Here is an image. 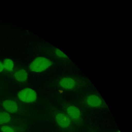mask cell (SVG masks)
I'll return each mask as SVG.
<instances>
[{"instance_id": "obj_1", "label": "cell", "mask_w": 132, "mask_h": 132, "mask_svg": "<svg viewBox=\"0 0 132 132\" xmlns=\"http://www.w3.org/2000/svg\"><path fill=\"white\" fill-rule=\"evenodd\" d=\"M50 60L42 57H38L34 60L30 65V69L33 72H41L47 70L52 65Z\"/></svg>"}, {"instance_id": "obj_2", "label": "cell", "mask_w": 132, "mask_h": 132, "mask_svg": "<svg viewBox=\"0 0 132 132\" xmlns=\"http://www.w3.org/2000/svg\"><path fill=\"white\" fill-rule=\"evenodd\" d=\"M18 96L20 100L26 103L34 102L37 98V93L35 91L29 88H24L19 92Z\"/></svg>"}, {"instance_id": "obj_3", "label": "cell", "mask_w": 132, "mask_h": 132, "mask_svg": "<svg viewBox=\"0 0 132 132\" xmlns=\"http://www.w3.org/2000/svg\"><path fill=\"white\" fill-rule=\"evenodd\" d=\"M56 120L59 126L62 128H67L70 126L71 123L69 117L63 113H59L57 114Z\"/></svg>"}, {"instance_id": "obj_4", "label": "cell", "mask_w": 132, "mask_h": 132, "mask_svg": "<svg viewBox=\"0 0 132 132\" xmlns=\"http://www.w3.org/2000/svg\"><path fill=\"white\" fill-rule=\"evenodd\" d=\"M3 105L4 109L10 113L16 112L18 110L17 104L13 100H5L3 102Z\"/></svg>"}, {"instance_id": "obj_5", "label": "cell", "mask_w": 132, "mask_h": 132, "mask_svg": "<svg viewBox=\"0 0 132 132\" xmlns=\"http://www.w3.org/2000/svg\"><path fill=\"white\" fill-rule=\"evenodd\" d=\"M75 81L72 78L65 77L62 79L60 81L61 87L65 89H72L75 85Z\"/></svg>"}, {"instance_id": "obj_6", "label": "cell", "mask_w": 132, "mask_h": 132, "mask_svg": "<svg viewBox=\"0 0 132 132\" xmlns=\"http://www.w3.org/2000/svg\"><path fill=\"white\" fill-rule=\"evenodd\" d=\"M87 102L88 105L93 107H98L102 103L101 99L95 95L89 96L87 99Z\"/></svg>"}, {"instance_id": "obj_7", "label": "cell", "mask_w": 132, "mask_h": 132, "mask_svg": "<svg viewBox=\"0 0 132 132\" xmlns=\"http://www.w3.org/2000/svg\"><path fill=\"white\" fill-rule=\"evenodd\" d=\"M67 112L69 116L74 119H78L80 117L81 112L78 108L73 106L68 107Z\"/></svg>"}, {"instance_id": "obj_8", "label": "cell", "mask_w": 132, "mask_h": 132, "mask_svg": "<svg viewBox=\"0 0 132 132\" xmlns=\"http://www.w3.org/2000/svg\"><path fill=\"white\" fill-rule=\"evenodd\" d=\"M28 77L27 73L24 69H21L16 71L14 73V78L18 81L24 82L27 80Z\"/></svg>"}, {"instance_id": "obj_9", "label": "cell", "mask_w": 132, "mask_h": 132, "mask_svg": "<svg viewBox=\"0 0 132 132\" xmlns=\"http://www.w3.org/2000/svg\"><path fill=\"white\" fill-rule=\"evenodd\" d=\"M11 117L10 114L6 112H0V124L7 123L11 121Z\"/></svg>"}, {"instance_id": "obj_10", "label": "cell", "mask_w": 132, "mask_h": 132, "mask_svg": "<svg viewBox=\"0 0 132 132\" xmlns=\"http://www.w3.org/2000/svg\"><path fill=\"white\" fill-rule=\"evenodd\" d=\"M4 67L7 71H11L14 67V64L12 60L6 59L4 60L3 63Z\"/></svg>"}, {"instance_id": "obj_11", "label": "cell", "mask_w": 132, "mask_h": 132, "mask_svg": "<svg viewBox=\"0 0 132 132\" xmlns=\"http://www.w3.org/2000/svg\"><path fill=\"white\" fill-rule=\"evenodd\" d=\"M55 53H56V55L60 58L65 59H68V56L63 52L58 49H56V51H55Z\"/></svg>"}, {"instance_id": "obj_12", "label": "cell", "mask_w": 132, "mask_h": 132, "mask_svg": "<svg viewBox=\"0 0 132 132\" xmlns=\"http://www.w3.org/2000/svg\"><path fill=\"white\" fill-rule=\"evenodd\" d=\"M1 129L3 132H14L13 129L8 126H3L1 127Z\"/></svg>"}, {"instance_id": "obj_13", "label": "cell", "mask_w": 132, "mask_h": 132, "mask_svg": "<svg viewBox=\"0 0 132 132\" xmlns=\"http://www.w3.org/2000/svg\"><path fill=\"white\" fill-rule=\"evenodd\" d=\"M4 69V67L3 64L2 63V62L0 61V72H2Z\"/></svg>"}]
</instances>
